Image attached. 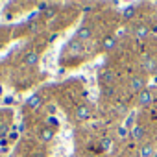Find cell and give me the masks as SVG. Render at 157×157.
I'll return each mask as SVG.
<instances>
[{
    "label": "cell",
    "instance_id": "obj_14",
    "mask_svg": "<svg viewBox=\"0 0 157 157\" xmlns=\"http://www.w3.org/2000/svg\"><path fill=\"white\" fill-rule=\"evenodd\" d=\"M68 48L80 54V52H82V41H80V39H72V41L68 43Z\"/></svg>",
    "mask_w": 157,
    "mask_h": 157
},
{
    "label": "cell",
    "instance_id": "obj_25",
    "mask_svg": "<svg viewBox=\"0 0 157 157\" xmlns=\"http://www.w3.org/2000/svg\"><path fill=\"white\" fill-rule=\"evenodd\" d=\"M17 137H19V133H15V131H13V133H10V140H15Z\"/></svg>",
    "mask_w": 157,
    "mask_h": 157
},
{
    "label": "cell",
    "instance_id": "obj_16",
    "mask_svg": "<svg viewBox=\"0 0 157 157\" xmlns=\"http://www.w3.org/2000/svg\"><path fill=\"white\" fill-rule=\"evenodd\" d=\"M113 82V72L111 70H105L102 74V83H111Z\"/></svg>",
    "mask_w": 157,
    "mask_h": 157
},
{
    "label": "cell",
    "instance_id": "obj_17",
    "mask_svg": "<svg viewBox=\"0 0 157 157\" xmlns=\"http://www.w3.org/2000/svg\"><path fill=\"white\" fill-rule=\"evenodd\" d=\"M43 15H44V19H54V17H56V15H57V10H56V8H52V6H50V8H48V10H46V11H44V13H43Z\"/></svg>",
    "mask_w": 157,
    "mask_h": 157
},
{
    "label": "cell",
    "instance_id": "obj_18",
    "mask_svg": "<svg viewBox=\"0 0 157 157\" xmlns=\"http://www.w3.org/2000/svg\"><path fill=\"white\" fill-rule=\"evenodd\" d=\"M48 126H50V128H54V129H56V128H57V126H59V122H57V118H56V117H52V115H50V117H48Z\"/></svg>",
    "mask_w": 157,
    "mask_h": 157
},
{
    "label": "cell",
    "instance_id": "obj_22",
    "mask_svg": "<svg viewBox=\"0 0 157 157\" xmlns=\"http://www.w3.org/2000/svg\"><path fill=\"white\" fill-rule=\"evenodd\" d=\"M26 126H28V122H26V120H22V122H21V126H19V131H24V129H26Z\"/></svg>",
    "mask_w": 157,
    "mask_h": 157
},
{
    "label": "cell",
    "instance_id": "obj_29",
    "mask_svg": "<svg viewBox=\"0 0 157 157\" xmlns=\"http://www.w3.org/2000/svg\"><path fill=\"white\" fill-rule=\"evenodd\" d=\"M153 83H155V87H157V76H155V78H153Z\"/></svg>",
    "mask_w": 157,
    "mask_h": 157
},
{
    "label": "cell",
    "instance_id": "obj_5",
    "mask_svg": "<svg viewBox=\"0 0 157 157\" xmlns=\"http://www.w3.org/2000/svg\"><path fill=\"white\" fill-rule=\"evenodd\" d=\"M93 37V30L89 26H80L76 32V39H80V41H89Z\"/></svg>",
    "mask_w": 157,
    "mask_h": 157
},
{
    "label": "cell",
    "instance_id": "obj_26",
    "mask_svg": "<svg viewBox=\"0 0 157 157\" xmlns=\"http://www.w3.org/2000/svg\"><path fill=\"white\" fill-rule=\"evenodd\" d=\"M56 39H57V33H52V35L48 37V41H50V43H52V41H56Z\"/></svg>",
    "mask_w": 157,
    "mask_h": 157
},
{
    "label": "cell",
    "instance_id": "obj_10",
    "mask_svg": "<svg viewBox=\"0 0 157 157\" xmlns=\"http://www.w3.org/2000/svg\"><path fill=\"white\" fill-rule=\"evenodd\" d=\"M142 67H144V70H148V72H151V74L157 72V61H155L153 57H146Z\"/></svg>",
    "mask_w": 157,
    "mask_h": 157
},
{
    "label": "cell",
    "instance_id": "obj_23",
    "mask_svg": "<svg viewBox=\"0 0 157 157\" xmlns=\"http://www.w3.org/2000/svg\"><path fill=\"white\" fill-rule=\"evenodd\" d=\"M131 124H133V115H129V118L126 120V128H129Z\"/></svg>",
    "mask_w": 157,
    "mask_h": 157
},
{
    "label": "cell",
    "instance_id": "obj_24",
    "mask_svg": "<svg viewBox=\"0 0 157 157\" xmlns=\"http://www.w3.org/2000/svg\"><path fill=\"white\" fill-rule=\"evenodd\" d=\"M8 129H10L8 126H2V129H0V135H2V137H4V135L8 133Z\"/></svg>",
    "mask_w": 157,
    "mask_h": 157
},
{
    "label": "cell",
    "instance_id": "obj_20",
    "mask_svg": "<svg viewBox=\"0 0 157 157\" xmlns=\"http://www.w3.org/2000/svg\"><path fill=\"white\" fill-rule=\"evenodd\" d=\"M2 102H4V105H11V104L15 102V98H13V96H6Z\"/></svg>",
    "mask_w": 157,
    "mask_h": 157
},
{
    "label": "cell",
    "instance_id": "obj_2",
    "mask_svg": "<svg viewBox=\"0 0 157 157\" xmlns=\"http://www.w3.org/2000/svg\"><path fill=\"white\" fill-rule=\"evenodd\" d=\"M43 104H44V100H43L41 94H33V96H30V98L26 100V107H30V109H33V111L41 109Z\"/></svg>",
    "mask_w": 157,
    "mask_h": 157
},
{
    "label": "cell",
    "instance_id": "obj_8",
    "mask_svg": "<svg viewBox=\"0 0 157 157\" xmlns=\"http://www.w3.org/2000/svg\"><path fill=\"white\" fill-rule=\"evenodd\" d=\"M117 43H118V39H117V37H113V35H109V37H105V39L102 41V46H104V50L111 52V50H115V48H117Z\"/></svg>",
    "mask_w": 157,
    "mask_h": 157
},
{
    "label": "cell",
    "instance_id": "obj_11",
    "mask_svg": "<svg viewBox=\"0 0 157 157\" xmlns=\"http://www.w3.org/2000/svg\"><path fill=\"white\" fill-rule=\"evenodd\" d=\"M142 137H144V128L142 126H131V139L140 140Z\"/></svg>",
    "mask_w": 157,
    "mask_h": 157
},
{
    "label": "cell",
    "instance_id": "obj_1",
    "mask_svg": "<svg viewBox=\"0 0 157 157\" xmlns=\"http://www.w3.org/2000/svg\"><path fill=\"white\" fill-rule=\"evenodd\" d=\"M151 102H153V93H151V89H144V91L139 93V105H140V107H148Z\"/></svg>",
    "mask_w": 157,
    "mask_h": 157
},
{
    "label": "cell",
    "instance_id": "obj_13",
    "mask_svg": "<svg viewBox=\"0 0 157 157\" xmlns=\"http://www.w3.org/2000/svg\"><path fill=\"white\" fill-rule=\"evenodd\" d=\"M135 13H137V10H135V6H128L124 11H122V17L126 19V21H129V19H133L135 17Z\"/></svg>",
    "mask_w": 157,
    "mask_h": 157
},
{
    "label": "cell",
    "instance_id": "obj_27",
    "mask_svg": "<svg viewBox=\"0 0 157 157\" xmlns=\"http://www.w3.org/2000/svg\"><path fill=\"white\" fill-rule=\"evenodd\" d=\"M104 94H107V96H109V94H113V89H109V87H107V89L104 91Z\"/></svg>",
    "mask_w": 157,
    "mask_h": 157
},
{
    "label": "cell",
    "instance_id": "obj_12",
    "mask_svg": "<svg viewBox=\"0 0 157 157\" xmlns=\"http://www.w3.org/2000/svg\"><path fill=\"white\" fill-rule=\"evenodd\" d=\"M155 155V150L151 144H142L140 146V157H153Z\"/></svg>",
    "mask_w": 157,
    "mask_h": 157
},
{
    "label": "cell",
    "instance_id": "obj_9",
    "mask_svg": "<svg viewBox=\"0 0 157 157\" xmlns=\"http://www.w3.org/2000/svg\"><path fill=\"white\" fill-rule=\"evenodd\" d=\"M89 117H91V111H89V107H85V105L76 107V118H78V120H87Z\"/></svg>",
    "mask_w": 157,
    "mask_h": 157
},
{
    "label": "cell",
    "instance_id": "obj_15",
    "mask_svg": "<svg viewBox=\"0 0 157 157\" xmlns=\"http://www.w3.org/2000/svg\"><path fill=\"white\" fill-rule=\"evenodd\" d=\"M100 148H102L104 151H113V142H111V139H104L102 144H100Z\"/></svg>",
    "mask_w": 157,
    "mask_h": 157
},
{
    "label": "cell",
    "instance_id": "obj_21",
    "mask_svg": "<svg viewBox=\"0 0 157 157\" xmlns=\"http://www.w3.org/2000/svg\"><path fill=\"white\" fill-rule=\"evenodd\" d=\"M118 135H120V137H126V135H128V129H126V126L118 128Z\"/></svg>",
    "mask_w": 157,
    "mask_h": 157
},
{
    "label": "cell",
    "instance_id": "obj_28",
    "mask_svg": "<svg viewBox=\"0 0 157 157\" xmlns=\"http://www.w3.org/2000/svg\"><path fill=\"white\" fill-rule=\"evenodd\" d=\"M30 30H32V32H37V30H39V26H35V24H32V26H30Z\"/></svg>",
    "mask_w": 157,
    "mask_h": 157
},
{
    "label": "cell",
    "instance_id": "obj_19",
    "mask_svg": "<svg viewBox=\"0 0 157 157\" xmlns=\"http://www.w3.org/2000/svg\"><path fill=\"white\" fill-rule=\"evenodd\" d=\"M48 8H50V6H48L46 2H39V4H37V11H39V13H44Z\"/></svg>",
    "mask_w": 157,
    "mask_h": 157
},
{
    "label": "cell",
    "instance_id": "obj_4",
    "mask_svg": "<svg viewBox=\"0 0 157 157\" xmlns=\"http://www.w3.org/2000/svg\"><path fill=\"white\" fill-rule=\"evenodd\" d=\"M146 89V80L142 76H135V78H131V91H135V93H140V91H144Z\"/></svg>",
    "mask_w": 157,
    "mask_h": 157
},
{
    "label": "cell",
    "instance_id": "obj_7",
    "mask_svg": "<svg viewBox=\"0 0 157 157\" xmlns=\"http://www.w3.org/2000/svg\"><path fill=\"white\" fill-rule=\"evenodd\" d=\"M54 137H56V129H54V128L46 126V128L41 129V140H43V142H50Z\"/></svg>",
    "mask_w": 157,
    "mask_h": 157
},
{
    "label": "cell",
    "instance_id": "obj_6",
    "mask_svg": "<svg viewBox=\"0 0 157 157\" xmlns=\"http://www.w3.org/2000/svg\"><path fill=\"white\" fill-rule=\"evenodd\" d=\"M37 63H39V54H37L35 50L28 52L26 57H24V65H26V67H37Z\"/></svg>",
    "mask_w": 157,
    "mask_h": 157
},
{
    "label": "cell",
    "instance_id": "obj_3",
    "mask_svg": "<svg viewBox=\"0 0 157 157\" xmlns=\"http://www.w3.org/2000/svg\"><path fill=\"white\" fill-rule=\"evenodd\" d=\"M133 35H135V39H146L148 35H150V28H148V24H137L135 28H133Z\"/></svg>",
    "mask_w": 157,
    "mask_h": 157
}]
</instances>
